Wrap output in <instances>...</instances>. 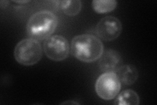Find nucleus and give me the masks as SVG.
Returning a JSON list of instances; mask_svg holds the SVG:
<instances>
[{
  "label": "nucleus",
  "instance_id": "obj_10",
  "mask_svg": "<svg viewBox=\"0 0 157 105\" xmlns=\"http://www.w3.org/2000/svg\"><path fill=\"white\" fill-rule=\"evenodd\" d=\"M59 7L69 17H75L81 11L82 3L79 0H68L59 2Z\"/></svg>",
  "mask_w": 157,
  "mask_h": 105
},
{
  "label": "nucleus",
  "instance_id": "obj_9",
  "mask_svg": "<svg viewBox=\"0 0 157 105\" xmlns=\"http://www.w3.org/2000/svg\"><path fill=\"white\" fill-rule=\"evenodd\" d=\"M140 103V99L139 95L132 89H126L122 91L115 101V104L121 105H139Z\"/></svg>",
  "mask_w": 157,
  "mask_h": 105
},
{
  "label": "nucleus",
  "instance_id": "obj_2",
  "mask_svg": "<svg viewBox=\"0 0 157 105\" xmlns=\"http://www.w3.org/2000/svg\"><path fill=\"white\" fill-rule=\"evenodd\" d=\"M57 25L58 18L55 14L47 10H42L34 13L29 18L26 32L29 38L42 41L51 37Z\"/></svg>",
  "mask_w": 157,
  "mask_h": 105
},
{
  "label": "nucleus",
  "instance_id": "obj_7",
  "mask_svg": "<svg viewBox=\"0 0 157 105\" xmlns=\"http://www.w3.org/2000/svg\"><path fill=\"white\" fill-rule=\"evenodd\" d=\"M98 67L104 72H117L122 66V59L121 55L113 49L104 51L100 58L98 59Z\"/></svg>",
  "mask_w": 157,
  "mask_h": 105
},
{
  "label": "nucleus",
  "instance_id": "obj_4",
  "mask_svg": "<svg viewBox=\"0 0 157 105\" xmlns=\"http://www.w3.org/2000/svg\"><path fill=\"white\" fill-rule=\"evenodd\" d=\"M121 82L115 72H104L98 77L95 84L98 96L109 101L115 99L120 92Z\"/></svg>",
  "mask_w": 157,
  "mask_h": 105
},
{
  "label": "nucleus",
  "instance_id": "obj_5",
  "mask_svg": "<svg viewBox=\"0 0 157 105\" xmlns=\"http://www.w3.org/2000/svg\"><path fill=\"white\" fill-rule=\"evenodd\" d=\"M43 50L49 59L60 62L68 57L70 47L65 37L61 35H55L46 39L43 44Z\"/></svg>",
  "mask_w": 157,
  "mask_h": 105
},
{
  "label": "nucleus",
  "instance_id": "obj_12",
  "mask_svg": "<svg viewBox=\"0 0 157 105\" xmlns=\"http://www.w3.org/2000/svg\"><path fill=\"white\" fill-rule=\"evenodd\" d=\"M62 104H77L78 103H75V102H73V101H67V102H64V103H62Z\"/></svg>",
  "mask_w": 157,
  "mask_h": 105
},
{
  "label": "nucleus",
  "instance_id": "obj_8",
  "mask_svg": "<svg viewBox=\"0 0 157 105\" xmlns=\"http://www.w3.org/2000/svg\"><path fill=\"white\" fill-rule=\"evenodd\" d=\"M116 74L121 83L126 86H132L138 78V71L132 64L122 65Z\"/></svg>",
  "mask_w": 157,
  "mask_h": 105
},
{
  "label": "nucleus",
  "instance_id": "obj_6",
  "mask_svg": "<svg viewBox=\"0 0 157 105\" xmlns=\"http://www.w3.org/2000/svg\"><path fill=\"white\" fill-rule=\"evenodd\" d=\"M122 30V22L119 18L113 16L102 18L98 22L96 27L97 36L107 42L113 41L119 38Z\"/></svg>",
  "mask_w": 157,
  "mask_h": 105
},
{
  "label": "nucleus",
  "instance_id": "obj_11",
  "mask_svg": "<svg viewBox=\"0 0 157 105\" xmlns=\"http://www.w3.org/2000/svg\"><path fill=\"white\" fill-rule=\"evenodd\" d=\"M117 6V2L115 0H94L92 2L93 10L99 14L111 12Z\"/></svg>",
  "mask_w": 157,
  "mask_h": 105
},
{
  "label": "nucleus",
  "instance_id": "obj_13",
  "mask_svg": "<svg viewBox=\"0 0 157 105\" xmlns=\"http://www.w3.org/2000/svg\"><path fill=\"white\" fill-rule=\"evenodd\" d=\"M16 3H29V1H24V2H15Z\"/></svg>",
  "mask_w": 157,
  "mask_h": 105
},
{
  "label": "nucleus",
  "instance_id": "obj_1",
  "mask_svg": "<svg viewBox=\"0 0 157 105\" xmlns=\"http://www.w3.org/2000/svg\"><path fill=\"white\" fill-rule=\"evenodd\" d=\"M70 51L78 61L92 63L100 58L104 49L99 38L91 34H82L73 38Z\"/></svg>",
  "mask_w": 157,
  "mask_h": 105
},
{
  "label": "nucleus",
  "instance_id": "obj_3",
  "mask_svg": "<svg viewBox=\"0 0 157 105\" xmlns=\"http://www.w3.org/2000/svg\"><path fill=\"white\" fill-rule=\"evenodd\" d=\"M16 61L24 66H32L42 58L43 51L41 44L36 39H24L19 42L14 50Z\"/></svg>",
  "mask_w": 157,
  "mask_h": 105
}]
</instances>
